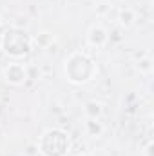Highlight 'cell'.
Listing matches in <instances>:
<instances>
[{
    "instance_id": "9c48e42d",
    "label": "cell",
    "mask_w": 154,
    "mask_h": 156,
    "mask_svg": "<svg viewBox=\"0 0 154 156\" xmlns=\"http://www.w3.org/2000/svg\"><path fill=\"white\" fill-rule=\"evenodd\" d=\"M53 40L54 38H53V35H51L49 31H40L38 35L33 38V44H37L38 47H44V49H45V47H49V45L53 44Z\"/></svg>"
},
{
    "instance_id": "5b68a950",
    "label": "cell",
    "mask_w": 154,
    "mask_h": 156,
    "mask_svg": "<svg viewBox=\"0 0 154 156\" xmlns=\"http://www.w3.org/2000/svg\"><path fill=\"white\" fill-rule=\"evenodd\" d=\"M87 42H89V45H93V47H103V45L109 42V33H107V29H105L103 26H100V24L91 26L89 31H87Z\"/></svg>"
},
{
    "instance_id": "6da1fadb",
    "label": "cell",
    "mask_w": 154,
    "mask_h": 156,
    "mask_svg": "<svg viewBox=\"0 0 154 156\" xmlns=\"http://www.w3.org/2000/svg\"><path fill=\"white\" fill-rule=\"evenodd\" d=\"M96 73H98L96 62L87 53H82V51L69 55L65 64H64V75L69 83H75V85L91 82L96 76Z\"/></svg>"
},
{
    "instance_id": "8992f818",
    "label": "cell",
    "mask_w": 154,
    "mask_h": 156,
    "mask_svg": "<svg viewBox=\"0 0 154 156\" xmlns=\"http://www.w3.org/2000/svg\"><path fill=\"white\" fill-rule=\"evenodd\" d=\"M83 131L89 136H100L103 133V123L100 122V118H85Z\"/></svg>"
},
{
    "instance_id": "3957f363",
    "label": "cell",
    "mask_w": 154,
    "mask_h": 156,
    "mask_svg": "<svg viewBox=\"0 0 154 156\" xmlns=\"http://www.w3.org/2000/svg\"><path fill=\"white\" fill-rule=\"evenodd\" d=\"M42 156H65L71 151V136L62 129H47L37 142Z\"/></svg>"
},
{
    "instance_id": "8fae6325",
    "label": "cell",
    "mask_w": 154,
    "mask_h": 156,
    "mask_svg": "<svg viewBox=\"0 0 154 156\" xmlns=\"http://www.w3.org/2000/svg\"><path fill=\"white\" fill-rule=\"evenodd\" d=\"M0 26H2V16H0Z\"/></svg>"
},
{
    "instance_id": "30bf717a",
    "label": "cell",
    "mask_w": 154,
    "mask_h": 156,
    "mask_svg": "<svg viewBox=\"0 0 154 156\" xmlns=\"http://www.w3.org/2000/svg\"><path fill=\"white\" fill-rule=\"evenodd\" d=\"M143 156H154V144L152 142H149V144L145 145V149H143Z\"/></svg>"
},
{
    "instance_id": "52a82bcc",
    "label": "cell",
    "mask_w": 154,
    "mask_h": 156,
    "mask_svg": "<svg viewBox=\"0 0 154 156\" xmlns=\"http://www.w3.org/2000/svg\"><path fill=\"white\" fill-rule=\"evenodd\" d=\"M118 22H120L121 27H131V26L136 22V13H134V9H131V7H121L120 13H118Z\"/></svg>"
},
{
    "instance_id": "277c9868",
    "label": "cell",
    "mask_w": 154,
    "mask_h": 156,
    "mask_svg": "<svg viewBox=\"0 0 154 156\" xmlns=\"http://www.w3.org/2000/svg\"><path fill=\"white\" fill-rule=\"evenodd\" d=\"M4 80L11 85H22L26 80H27V67L20 62H11L4 67V73H2Z\"/></svg>"
},
{
    "instance_id": "ba28073f",
    "label": "cell",
    "mask_w": 154,
    "mask_h": 156,
    "mask_svg": "<svg viewBox=\"0 0 154 156\" xmlns=\"http://www.w3.org/2000/svg\"><path fill=\"white\" fill-rule=\"evenodd\" d=\"M102 113H103V105L100 102H96V100L85 102V105H83V115H85V118H100Z\"/></svg>"
},
{
    "instance_id": "7a4b0ae2",
    "label": "cell",
    "mask_w": 154,
    "mask_h": 156,
    "mask_svg": "<svg viewBox=\"0 0 154 156\" xmlns=\"http://www.w3.org/2000/svg\"><path fill=\"white\" fill-rule=\"evenodd\" d=\"M0 49L9 58H24L33 51V37L20 27H9L0 35Z\"/></svg>"
}]
</instances>
